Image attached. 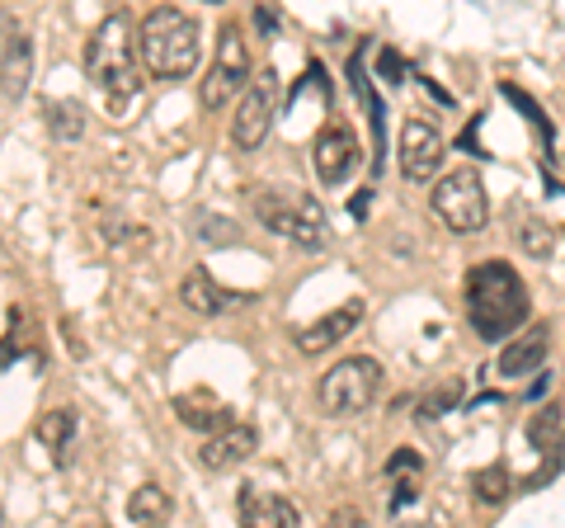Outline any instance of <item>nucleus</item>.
<instances>
[{
	"mask_svg": "<svg viewBox=\"0 0 565 528\" xmlns=\"http://www.w3.org/2000/svg\"><path fill=\"white\" fill-rule=\"evenodd\" d=\"M29 345H33V321H29V311L20 307H10V330H6V340H0V368H10L14 355H29Z\"/></svg>",
	"mask_w": 565,
	"mask_h": 528,
	"instance_id": "nucleus-26",
	"label": "nucleus"
},
{
	"mask_svg": "<svg viewBox=\"0 0 565 528\" xmlns=\"http://www.w3.org/2000/svg\"><path fill=\"white\" fill-rule=\"evenodd\" d=\"M236 515H241V524H255V528H297L302 524V509H297L288 496H274V490H259V486L241 490Z\"/></svg>",
	"mask_w": 565,
	"mask_h": 528,
	"instance_id": "nucleus-17",
	"label": "nucleus"
},
{
	"mask_svg": "<svg viewBox=\"0 0 565 528\" xmlns=\"http://www.w3.org/2000/svg\"><path fill=\"white\" fill-rule=\"evenodd\" d=\"M274 118H278V76L264 66V72L250 76V85L241 91V104L232 109V147L241 156L259 151L274 128Z\"/></svg>",
	"mask_w": 565,
	"mask_h": 528,
	"instance_id": "nucleus-8",
	"label": "nucleus"
},
{
	"mask_svg": "<svg viewBox=\"0 0 565 528\" xmlns=\"http://www.w3.org/2000/svg\"><path fill=\"white\" fill-rule=\"evenodd\" d=\"M377 72H382V81L386 85H401L405 81V72H411V66H405V57L396 47H382V57H377Z\"/></svg>",
	"mask_w": 565,
	"mask_h": 528,
	"instance_id": "nucleus-30",
	"label": "nucleus"
},
{
	"mask_svg": "<svg viewBox=\"0 0 565 528\" xmlns=\"http://www.w3.org/2000/svg\"><path fill=\"white\" fill-rule=\"evenodd\" d=\"M462 392H467V382H462V378L438 382L434 392L419 401V420H444L448 411H457V401H462Z\"/></svg>",
	"mask_w": 565,
	"mask_h": 528,
	"instance_id": "nucleus-27",
	"label": "nucleus"
},
{
	"mask_svg": "<svg viewBox=\"0 0 565 528\" xmlns=\"http://www.w3.org/2000/svg\"><path fill=\"white\" fill-rule=\"evenodd\" d=\"M434 213L438 222L448 226L457 236H476L486 232L490 222V199H486V184L476 170H452L444 180L434 184Z\"/></svg>",
	"mask_w": 565,
	"mask_h": 528,
	"instance_id": "nucleus-7",
	"label": "nucleus"
},
{
	"mask_svg": "<svg viewBox=\"0 0 565 528\" xmlns=\"http://www.w3.org/2000/svg\"><path fill=\"white\" fill-rule=\"evenodd\" d=\"M250 213L264 232L288 236L292 245H302V251H321L326 236H330L321 203H316L311 193H297V189H269V184L250 189Z\"/></svg>",
	"mask_w": 565,
	"mask_h": 528,
	"instance_id": "nucleus-4",
	"label": "nucleus"
},
{
	"mask_svg": "<svg viewBox=\"0 0 565 528\" xmlns=\"http://www.w3.org/2000/svg\"><path fill=\"white\" fill-rule=\"evenodd\" d=\"M76 430H81V415L71 406H47L39 415V425H33V439L52 453V457H66V448L76 444Z\"/></svg>",
	"mask_w": 565,
	"mask_h": 528,
	"instance_id": "nucleus-18",
	"label": "nucleus"
},
{
	"mask_svg": "<svg viewBox=\"0 0 565 528\" xmlns=\"http://www.w3.org/2000/svg\"><path fill=\"white\" fill-rule=\"evenodd\" d=\"M99 236L114 245V251H128V255H147L151 251V232L147 226H137V222H128L122 213H114V208H99Z\"/></svg>",
	"mask_w": 565,
	"mask_h": 528,
	"instance_id": "nucleus-19",
	"label": "nucleus"
},
{
	"mask_svg": "<svg viewBox=\"0 0 565 528\" xmlns=\"http://www.w3.org/2000/svg\"><path fill=\"white\" fill-rule=\"evenodd\" d=\"M199 236L203 241H236V226H226V218H199Z\"/></svg>",
	"mask_w": 565,
	"mask_h": 528,
	"instance_id": "nucleus-32",
	"label": "nucleus"
},
{
	"mask_svg": "<svg viewBox=\"0 0 565 528\" xmlns=\"http://www.w3.org/2000/svg\"><path fill=\"white\" fill-rule=\"evenodd\" d=\"M137 43H141V66H147L151 81L180 85L199 72L203 33H199V20L184 14L180 6H156L147 20H141Z\"/></svg>",
	"mask_w": 565,
	"mask_h": 528,
	"instance_id": "nucleus-3",
	"label": "nucleus"
},
{
	"mask_svg": "<svg viewBox=\"0 0 565 528\" xmlns=\"http://www.w3.org/2000/svg\"><path fill=\"white\" fill-rule=\"evenodd\" d=\"M255 448H259V430H255V425H236V420H232V425L203 434L199 463H203L207 472H232V467H241Z\"/></svg>",
	"mask_w": 565,
	"mask_h": 528,
	"instance_id": "nucleus-15",
	"label": "nucleus"
},
{
	"mask_svg": "<svg viewBox=\"0 0 565 528\" xmlns=\"http://www.w3.org/2000/svg\"><path fill=\"white\" fill-rule=\"evenodd\" d=\"M170 411H174V420H180L184 430H193V434H212V430L232 425V406H226V401L212 392V387H189V392H174Z\"/></svg>",
	"mask_w": 565,
	"mask_h": 528,
	"instance_id": "nucleus-16",
	"label": "nucleus"
},
{
	"mask_svg": "<svg viewBox=\"0 0 565 528\" xmlns=\"http://www.w3.org/2000/svg\"><path fill=\"white\" fill-rule=\"evenodd\" d=\"M349 85H353V95L363 99L367 123H373V137H377V170H382V104H377V95H373V85H367V66L359 62V52L349 57Z\"/></svg>",
	"mask_w": 565,
	"mask_h": 528,
	"instance_id": "nucleus-25",
	"label": "nucleus"
},
{
	"mask_svg": "<svg viewBox=\"0 0 565 528\" xmlns=\"http://www.w3.org/2000/svg\"><path fill=\"white\" fill-rule=\"evenodd\" d=\"M180 303H184L189 311H199V316H226V311H241L245 303H250V293L226 288L217 274H207L203 264H199V270H189V274H184Z\"/></svg>",
	"mask_w": 565,
	"mask_h": 528,
	"instance_id": "nucleus-14",
	"label": "nucleus"
},
{
	"mask_svg": "<svg viewBox=\"0 0 565 528\" xmlns=\"http://www.w3.org/2000/svg\"><path fill=\"white\" fill-rule=\"evenodd\" d=\"M514 236H519V251L533 255V260H552V251H556V226L546 218H537V213H523Z\"/></svg>",
	"mask_w": 565,
	"mask_h": 528,
	"instance_id": "nucleus-23",
	"label": "nucleus"
},
{
	"mask_svg": "<svg viewBox=\"0 0 565 528\" xmlns=\"http://www.w3.org/2000/svg\"><path fill=\"white\" fill-rule=\"evenodd\" d=\"M85 76L104 95V109L109 118H128L132 104L141 95V43H137V29L122 10H114L104 20L90 43H85Z\"/></svg>",
	"mask_w": 565,
	"mask_h": 528,
	"instance_id": "nucleus-1",
	"label": "nucleus"
},
{
	"mask_svg": "<svg viewBox=\"0 0 565 528\" xmlns=\"http://www.w3.org/2000/svg\"><path fill=\"white\" fill-rule=\"evenodd\" d=\"M444 133L434 128V123H424V118H405V128H401V175L411 184H429L438 166H444Z\"/></svg>",
	"mask_w": 565,
	"mask_h": 528,
	"instance_id": "nucleus-10",
	"label": "nucleus"
},
{
	"mask_svg": "<svg viewBox=\"0 0 565 528\" xmlns=\"http://www.w3.org/2000/svg\"><path fill=\"white\" fill-rule=\"evenodd\" d=\"M546 355H552V330L537 321V326H527L523 336H509V340H504L500 359H494V373H500L504 382H523V378L542 373Z\"/></svg>",
	"mask_w": 565,
	"mask_h": 528,
	"instance_id": "nucleus-12",
	"label": "nucleus"
},
{
	"mask_svg": "<svg viewBox=\"0 0 565 528\" xmlns=\"http://www.w3.org/2000/svg\"><path fill=\"white\" fill-rule=\"evenodd\" d=\"M419 467H424V457L415 448H396L386 457V477H396V472H419Z\"/></svg>",
	"mask_w": 565,
	"mask_h": 528,
	"instance_id": "nucleus-31",
	"label": "nucleus"
},
{
	"mask_svg": "<svg viewBox=\"0 0 565 528\" xmlns=\"http://www.w3.org/2000/svg\"><path fill=\"white\" fill-rule=\"evenodd\" d=\"M509 490H514V472H509L504 463H490L481 472H471V496L481 505H504Z\"/></svg>",
	"mask_w": 565,
	"mask_h": 528,
	"instance_id": "nucleus-24",
	"label": "nucleus"
},
{
	"mask_svg": "<svg viewBox=\"0 0 565 528\" xmlns=\"http://www.w3.org/2000/svg\"><path fill=\"white\" fill-rule=\"evenodd\" d=\"M255 29L264 33V39H278V20H274L269 6H255Z\"/></svg>",
	"mask_w": 565,
	"mask_h": 528,
	"instance_id": "nucleus-33",
	"label": "nucleus"
},
{
	"mask_svg": "<svg viewBox=\"0 0 565 528\" xmlns=\"http://www.w3.org/2000/svg\"><path fill=\"white\" fill-rule=\"evenodd\" d=\"M462 293H467V321L486 345H504L527 321V311H533L527 284L509 260L471 264L467 278H462Z\"/></svg>",
	"mask_w": 565,
	"mask_h": 528,
	"instance_id": "nucleus-2",
	"label": "nucleus"
},
{
	"mask_svg": "<svg viewBox=\"0 0 565 528\" xmlns=\"http://www.w3.org/2000/svg\"><path fill=\"white\" fill-rule=\"evenodd\" d=\"M363 297H349L344 307H334L330 316H321V321H311V326H302L297 330V349H302L307 359H316V355H330L334 345H344L353 330L363 326Z\"/></svg>",
	"mask_w": 565,
	"mask_h": 528,
	"instance_id": "nucleus-13",
	"label": "nucleus"
},
{
	"mask_svg": "<svg viewBox=\"0 0 565 528\" xmlns=\"http://www.w3.org/2000/svg\"><path fill=\"white\" fill-rule=\"evenodd\" d=\"M392 482H396V486H392V515H396V509H405L411 500H419V472H396Z\"/></svg>",
	"mask_w": 565,
	"mask_h": 528,
	"instance_id": "nucleus-29",
	"label": "nucleus"
},
{
	"mask_svg": "<svg viewBox=\"0 0 565 528\" xmlns=\"http://www.w3.org/2000/svg\"><path fill=\"white\" fill-rule=\"evenodd\" d=\"M377 392H382V363L367 355H353V359H340L321 378V411L330 420L363 415L377 401Z\"/></svg>",
	"mask_w": 565,
	"mask_h": 528,
	"instance_id": "nucleus-5",
	"label": "nucleus"
},
{
	"mask_svg": "<svg viewBox=\"0 0 565 528\" xmlns=\"http://www.w3.org/2000/svg\"><path fill=\"white\" fill-rule=\"evenodd\" d=\"M128 519L141 524V528H156V524H170L174 519V500H170V490L166 486H137L132 496H128Z\"/></svg>",
	"mask_w": 565,
	"mask_h": 528,
	"instance_id": "nucleus-21",
	"label": "nucleus"
},
{
	"mask_svg": "<svg viewBox=\"0 0 565 528\" xmlns=\"http://www.w3.org/2000/svg\"><path fill=\"white\" fill-rule=\"evenodd\" d=\"M527 444H533L537 453L565 457V406H561V401L533 411V420H527Z\"/></svg>",
	"mask_w": 565,
	"mask_h": 528,
	"instance_id": "nucleus-20",
	"label": "nucleus"
},
{
	"mask_svg": "<svg viewBox=\"0 0 565 528\" xmlns=\"http://www.w3.org/2000/svg\"><path fill=\"white\" fill-rule=\"evenodd\" d=\"M353 166H359V137H353L344 123H326L311 142V170H316V180H321V189L344 184Z\"/></svg>",
	"mask_w": 565,
	"mask_h": 528,
	"instance_id": "nucleus-11",
	"label": "nucleus"
},
{
	"mask_svg": "<svg viewBox=\"0 0 565 528\" xmlns=\"http://www.w3.org/2000/svg\"><path fill=\"white\" fill-rule=\"evenodd\" d=\"M43 118H47V133L57 137V142H81V133H85V104L81 99H47Z\"/></svg>",
	"mask_w": 565,
	"mask_h": 528,
	"instance_id": "nucleus-22",
	"label": "nucleus"
},
{
	"mask_svg": "<svg viewBox=\"0 0 565 528\" xmlns=\"http://www.w3.org/2000/svg\"><path fill=\"white\" fill-rule=\"evenodd\" d=\"M33 85V39L20 24V14L0 10V95L20 104Z\"/></svg>",
	"mask_w": 565,
	"mask_h": 528,
	"instance_id": "nucleus-9",
	"label": "nucleus"
},
{
	"mask_svg": "<svg viewBox=\"0 0 565 528\" xmlns=\"http://www.w3.org/2000/svg\"><path fill=\"white\" fill-rule=\"evenodd\" d=\"M250 47H245V29L241 24H222L217 29V57H212V72L203 76V91H199V104L212 114V109H226L245 85H250Z\"/></svg>",
	"mask_w": 565,
	"mask_h": 528,
	"instance_id": "nucleus-6",
	"label": "nucleus"
},
{
	"mask_svg": "<svg viewBox=\"0 0 565 528\" xmlns=\"http://www.w3.org/2000/svg\"><path fill=\"white\" fill-rule=\"evenodd\" d=\"M500 95H504L509 104H519V114H523L527 123H533V133L542 137V147L552 142V118H546V114L537 109V99H533V95H523L519 85H509V81H500Z\"/></svg>",
	"mask_w": 565,
	"mask_h": 528,
	"instance_id": "nucleus-28",
	"label": "nucleus"
}]
</instances>
